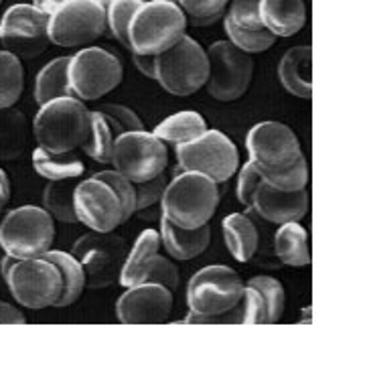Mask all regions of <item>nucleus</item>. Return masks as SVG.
<instances>
[{
	"label": "nucleus",
	"mask_w": 365,
	"mask_h": 365,
	"mask_svg": "<svg viewBox=\"0 0 365 365\" xmlns=\"http://www.w3.org/2000/svg\"><path fill=\"white\" fill-rule=\"evenodd\" d=\"M220 205V185L193 170H181L167 182L160 197L163 217L170 223L193 230L211 222Z\"/></svg>",
	"instance_id": "nucleus-1"
},
{
	"label": "nucleus",
	"mask_w": 365,
	"mask_h": 365,
	"mask_svg": "<svg viewBox=\"0 0 365 365\" xmlns=\"http://www.w3.org/2000/svg\"><path fill=\"white\" fill-rule=\"evenodd\" d=\"M4 282L19 304L26 309H47L57 307L63 292V280L57 264L45 256L37 258H13L0 260Z\"/></svg>",
	"instance_id": "nucleus-2"
},
{
	"label": "nucleus",
	"mask_w": 365,
	"mask_h": 365,
	"mask_svg": "<svg viewBox=\"0 0 365 365\" xmlns=\"http://www.w3.org/2000/svg\"><path fill=\"white\" fill-rule=\"evenodd\" d=\"M187 31V16L173 0H144L128 25V49L158 55L173 47Z\"/></svg>",
	"instance_id": "nucleus-3"
},
{
	"label": "nucleus",
	"mask_w": 365,
	"mask_h": 365,
	"mask_svg": "<svg viewBox=\"0 0 365 365\" xmlns=\"http://www.w3.org/2000/svg\"><path fill=\"white\" fill-rule=\"evenodd\" d=\"M90 110L78 98H59L41 106L33 120V134L49 153H73L86 143Z\"/></svg>",
	"instance_id": "nucleus-4"
},
{
	"label": "nucleus",
	"mask_w": 365,
	"mask_h": 365,
	"mask_svg": "<svg viewBox=\"0 0 365 365\" xmlns=\"http://www.w3.org/2000/svg\"><path fill=\"white\" fill-rule=\"evenodd\" d=\"M55 242V220L39 205L9 211L0 222V248L13 258H37Z\"/></svg>",
	"instance_id": "nucleus-5"
},
{
	"label": "nucleus",
	"mask_w": 365,
	"mask_h": 365,
	"mask_svg": "<svg viewBox=\"0 0 365 365\" xmlns=\"http://www.w3.org/2000/svg\"><path fill=\"white\" fill-rule=\"evenodd\" d=\"M207 76V51L187 33L167 51L157 55V81L173 96H193L205 86Z\"/></svg>",
	"instance_id": "nucleus-6"
},
{
	"label": "nucleus",
	"mask_w": 365,
	"mask_h": 365,
	"mask_svg": "<svg viewBox=\"0 0 365 365\" xmlns=\"http://www.w3.org/2000/svg\"><path fill=\"white\" fill-rule=\"evenodd\" d=\"M67 78L73 96L81 102H91L116 90L124 79V66L108 49L86 47L69 59Z\"/></svg>",
	"instance_id": "nucleus-7"
},
{
	"label": "nucleus",
	"mask_w": 365,
	"mask_h": 365,
	"mask_svg": "<svg viewBox=\"0 0 365 365\" xmlns=\"http://www.w3.org/2000/svg\"><path fill=\"white\" fill-rule=\"evenodd\" d=\"M244 282L230 266H205L197 270L187 287L189 311L199 317L227 313L242 302Z\"/></svg>",
	"instance_id": "nucleus-8"
},
{
	"label": "nucleus",
	"mask_w": 365,
	"mask_h": 365,
	"mask_svg": "<svg viewBox=\"0 0 365 365\" xmlns=\"http://www.w3.org/2000/svg\"><path fill=\"white\" fill-rule=\"evenodd\" d=\"M179 169L193 170L211 181H230L240 169V150L223 132L205 130L199 138L177 146Z\"/></svg>",
	"instance_id": "nucleus-9"
},
{
	"label": "nucleus",
	"mask_w": 365,
	"mask_h": 365,
	"mask_svg": "<svg viewBox=\"0 0 365 365\" xmlns=\"http://www.w3.org/2000/svg\"><path fill=\"white\" fill-rule=\"evenodd\" d=\"M112 165L128 181H148L165 173L169 165V148L153 132H124L114 138Z\"/></svg>",
	"instance_id": "nucleus-10"
},
{
	"label": "nucleus",
	"mask_w": 365,
	"mask_h": 365,
	"mask_svg": "<svg viewBox=\"0 0 365 365\" xmlns=\"http://www.w3.org/2000/svg\"><path fill=\"white\" fill-rule=\"evenodd\" d=\"M207 93L220 102L240 100L254 78L252 55L237 49L232 41H215L207 49Z\"/></svg>",
	"instance_id": "nucleus-11"
},
{
	"label": "nucleus",
	"mask_w": 365,
	"mask_h": 365,
	"mask_svg": "<svg viewBox=\"0 0 365 365\" xmlns=\"http://www.w3.org/2000/svg\"><path fill=\"white\" fill-rule=\"evenodd\" d=\"M106 11L98 0H67L49 14V41L57 47L91 45L106 33Z\"/></svg>",
	"instance_id": "nucleus-12"
},
{
	"label": "nucleus",
	"mask_w": 365,
	"mask_h": 365,
	"mask_svg": "<svg viewBox=\"0 0 365 365\" xmlns=\"http://www.w3.org/2000/svg\"><path fill=\"white\" fill-rule=\"evenodd\" d=\"M73 205L78 222L90 227L91 232L110 234L118 225L130 220L120 193L98 175L76 185Z\"/></svg>",
	"instance_id": "nucleus-13"
},
{
	"label": "nucleus",
	"mask_w": 365,
	"mask_h": 365,
	"mask_svg": "<svg viewBox=\"0 0 365 365\" xmlns=\"http://www.w3.org/2000/svg\"><path fill=\"white\" fill-rule=\"evenodd\" d=\"M246 148L258 173L284 170L302 157L297 134L282 122H260L252 126L246 136Z\"/></svg>",
	"instance_id": "nucleus-14"
},
{
	"label": "nucleus",
	"mask_w": 365,
	"mask_h": 365,
	"mask_svg": "<svg viewBox=\"0 0 365 365\" xmlns=\"http://www.w3.org/2000/svg\"><path fill=\"white\" fill-rule=\"evenodd\" d=\"M49 14L33 4H14L0 19V43L16 57L33 59L49 47Z\"/></svg>",
	"instance_id": "nucleus-15"
},
{
	"label": "nucleus",
	"mask_w": 365,
	"mask_h": 365,
	"mask_svg": "<svg viewBox=\"0 0 365 365\" xmlns=\"http://www.w3.org/2000/svg\"><path fill=\"white\" fill-rule=\"evenodd\" d=\"M124 248V237L108 235L104 232H93L79 237L78 244L73 246V256L86 272V284L90 282L91 288H102L118 280L122 260L126 258Z\"/></svg>",
	"instance_id": "nucleus-16"
},
{
	"label": "nucleus",
	"mask_w": 365,
	"mask_h": 365,
	"mask_svg": "<svg viewBox=\"0 0 365 365\" xmlns=\"http://www.w3.org/2000/svg\"><path fill=\"white\" fill-rule=\"evenodd\" d=\"M173 311V290L163 284H136L118 299L116 317L124 325L165 323Z\"/></svg>",
	"instance_id": "nucleus-17"
},
{
	"label": "nucleus",
	"mask_w": 365,
	"mask_h": 365,
	"mask_svg": "<svg viewBox=\"0 0 365 365\" xmlns=\"http://www.w3.org/2000/svg\"><path fill=\"white\" fill-rule=\"evenodd\" d=\"M309 205H311V197L307 189L280 191L270 187L268 182L260 181L250 209H254L268 223L282 225L288 222H300L309 213Z\"/></svg>",
	"instance_id": "nucleus-18"
},
{
	"label": "nucleus",
	"mask_w": 365,
	"mask_h": 365,
	"mask_svg": "<svg viewBox=\"0 0 365 365\" xmlns=\"http://www.w3.org/2000/svg\"><path fill=\"white\" fill-rule=\"evenodd\" d=\"M313 49L309 45H299L288 49L278 63V79L282 88L302 100H311L313 96Z\"/></svg>",
	"instance_id": "nucleus-19"
},
{
	"label": "nucleus",
	"mask_w": 365,
	"mask_h": 365,
	"mask_svg": "<svg viewBox=\"0 0 365 365\" xmlns=\"http://www.w3.org/2000/svg\"><path fill=\"white\" fill-rule=\"evenodd\" d=\"M209 242H211L209 223L193 230H185L160 217V246H165L170 258L193 260L209 248Z\"/></svg>",
	"instance_id": "nucleus-20"
},
{
	"label": "nucleus",
	"mask_w": 365,
	"mask_h": 365,
	"mask_svg": "<svg viewBox=\"0 0 365 365\" xmlns=\"http://www.w3.org/2000/svg\"><path fill=\"white\" fill-rule=\"evenodd\" d=\"M260 21L276 37H292L307 23L304 0H260Z\"/></svg>",
	"instance_id": "nucleus-21"
},
{
	"label": "nucleus",
	"mask_w": 365,
	"mask_h": 365,
	"mask_svg": "<svg viewBox=\"0 0 365 365\" xmlns=\"http://www.w3.org/2000/svg\"><path fill=\"white\" fill-rule=\"evenodd\" d=\"M223 237L230 254L237 262H250L260 246L256 223L246 213H232L223 220Z\"/></svg>",
	"instance_id": "nucleus-22"
},
{
	"label": "nucleus",
	"mask_w": 365,
	"mask_h": 365,
	"mask_svg": "<svg viewBox=\"0 0 365 365\" xmlns=\"http://www.w3.org/2000/svg\"><path fill=\"white\" fill-rule=\"evenodd\" d=\"M274 252L278 260L287 266H309L311 256V242L307 230L299 222L282 223L274 235Z\"/></svg>",
	"instance_id": "nucleus-23"
},
{
	"label": "nucleus",
	"mask_w": 365,
	"mask_h": 365,
	"mask_svg": "<svg viewBox=\"0 0 365 365\" xmlns=\"http://www.w3.org/2000/svg\"><path fill=\"white\" fill-rule=\"evenodd\" d=\"M158 250H160V234L155 230H144L134 242L128 256L124 258V264L118 274V282L126 288L140 284L146 264L153 260L155 254H158Z\"/></svg>",
	"instance_id": "nucleus-24"
},
{
	"label": "nucleus",
	"mask_w": 365,
	"mask_h": 365,
	"mask_svg": "<svg viewBox=\"0 0 365 365\" xmlns=\"http://www.w3.org/2000/svg\"><path fill=\"white\" fill-rule=\"evenodd\" d=\"M71 57H57L51 59L41 69L35 79V102L39 106L59 100V98H76L69 86L67 67Z\"/></svg>",
	"instance_id": "nucleus-25"
},
{
	"label": "nucleus",
	"mask_w": 365,
	"mask_h": 365,
	"mask_svg": "<svg viewBox=\"0 0 365 365\" xmlns=\"http://www.w3.org/2000/svg\"><path fill=\"white\" fill-rule=\"evenodd\" d=\"M205 130H207L205 118L201 116L199 112L187 110V112H179V114H173L167 120H163L153 134L157 138H160L163 143H170L175 144V146H179V144L195 140Z\"/></svg>",
	"instance_id": "nucleus-26"
},
{
	"label": "nucleus",
	"mask_w": 365,
	"mask_h": 365,
	"mask_svg": "<svg viewBox=\"0 0 365 365\" xmlns=\"http://www.w3.org/2000/svg\"><path fill=\"white\" fill-rule=\"evenodd\" d=\"M33 167L47 181L79 179L83 175V163L73 153H49L37 146L33 150Z\"/></svg>",
	"instance_id": "nucleus-27"
},
{
	"label": "nucleus",
	"mask_w": 365,
	"mask_h": 365,
	"mask_svg": "<svg viewBox=\"0 0 365 365\" xmlns=\"http://www.w3.org/2000/svg\"><path fill=\"white\" fill-rule=\"evenodd\" d=\"M29 128L25 114L11 108H0V160L19 158L26 148Z\"/></svg>",
	"instance_id": "nucleus-28"
},
{
	"label": "nucleus",
	"mask_w": 365,
	"mask_h": 365,
	"mask_svg": "<svg viewBox=\"0 0 365 365\" xmlns=\"http://www.w3.org/2000/svg\"><path fill=\"white\" fill-rule=\"evenodd\" d=\"M43 256L55 262L59 272H61L63 292H61V299L57 300V307L73 304L81 297L83 288H86V272H83L79 260L73 254H67V252H61V250H47Z\"/></svg>",
	"instance_id": "nucleus-29"
},
{
	"label": "nucleus",
	"mask_w": 365,
	"mask_h": 365,
	"mask_svg": "<svg viewBox=\"0 0 365 365\" xmlns=\"http://www.w3.org/2000/svg\"><path fill=\"white\" fill-rule=\"evenodd\" d=\"M76 179H63V181H49L43 193V207L49 211L53 220L61 223H76Z\"/></svg>",
	"instance_id": "nucleus-30"
},
{
	"label": "nucleus",
	"mask_w": 365,
	"mask_h": 365,
	"mask_svg": "<svg viewBox=\"0 0 365 365\" xmlns=\"http://www.w3.org/2000/svg\"><path fill=\"white\" fill-rule=\"evenodd\" d=\"M114 132L110 128V124L106 122L100 110H91L90 112V130L86 136V143L81 144L83 153L96 163H112V150H114Z\"/></svg>",
	"instance_id": "nucleus-31"
},
{
	"label": "nucleus",
	"mask_w": 365,
	"mask_h": 365,
	"mask_svg": "<svg viewBox=\"0 0 365 365\" xmlns=\"http://www.w3.org/2000/svg\"><path fill=\"white\" fill-rule=\"evenodd\" d=\"M25 88V69L21 57L0 51V108H13Z\"/></svg>",
	"instance_id": "nucleus-32"
},
{
	"label": "nucleus",
	"mask_w": 365,
	"mask_h": 365,
	"mask_svg": "<svg viewBox=\"0 0 365 365\" xmlns=\"http://www.w3.org/2000/svg\"><path fill=\"white\" fill-rule=\"evenodd\" d=\"M223 29H225L227 37H230V41L234 43L235 47L250 53V55L268 51L270 47L276 45V39H278L276 35H272L264 26L262 29H246V26L235 25L234 21L230 16H225V14H223Z\"/></svg>",
	"instance_id": "nucleus-33"
},
{
	"label": "nucleus",
	"mask_w": 365,
	"mask_h": 365,
	"mask_svg": "<svg viewBox=\"0 0 365 365\" xmlns=\"http://www.w3.org/2000/svg\"><path fill=\"white\" fill-rule=\"evenodd\" d=\"M106 11V26L128 49V25L144 0H98Z\"/></svg>",
	"instance_id": "nucleus-34"
},
{
	"label": "nucleus",
	"mask_w": 365,
	"mask_h": 365,
	"mask_svg": "<svg viewBox=\"0 0 365 365\" xmlns=\"http://www.w3.org/2000/svg\"><path fill=\"white\" fill-rule=\"evenodd\" d=\"M173 2L185 13L187 23L193 25H211L220 21L230 4V0H173Z\"/></svg>",
	"instance_id": "nucleus-35"
},
{
	"label": "nucleus",
	"mask_w": 365,
	"mask_h": 365,
	"mask_svg": "<svg viewBox=\"0 0 365 365\" xmlns=\"http://www.w3.org/2000/svg\"><path fill=\"white\" fill-rule=\"evenodd\" d=\"M262 181L268 182L274 189H280V191H300V189H307V182H309V165H307V158L304 155L284 170H278V173H260Z\"/></svg>",
	"instance_id": "nucleus-36"
},
{
	"label": "nucleus",
	"mask_w": 365,
	"mask_h": 365,
	"mask_svg": "<svg viewBox=\"0 0 365 365\" xmlns=\"http://www.w3.org/2000/svg\"><path fill=\"white\" fill-rule=\"evenodd\" d=\"M248 282L258 288L264 297L266 311H268V323H276L284 313V304H287V294H284L282 284L272 276H254Z\"/></svg>",
	"instance_id": "nucleus-37"
},
{
	"label": "nucleus",
	"mask_w": 365,
	"mask_h": 365,
	"mask_svg": "<svg viewBox=\"0 0 365 365\" xmlns=\"http://www.w3.org/2000/svg\"><path fill=\"white\" fill-rule=\"evenodd\" d=\"M148 282L150 284H163L169 290H175L179 287V270L169 258L155 254L153 260L146 264L143 278H140V284H148Z\"/></svg>",
	"instance_id": "nucleus-38"
},
{
	"label": "nucleus",
	"mask_w": 365,
	"mask_h": 365,
	"mask_svg": "<svg viewBox=\"0 0 365 365\" xmlns=\"http://www.w3.org/2000/svg\"><path fill=\"white\" fill-rule=\"evenodd\" d=\"M102 116L106 118V122L110 124V128L114 132V136H120L124 132H136L144 130L143 120L138 118V114L130 110L128 106L122 104H106L100 108Z\"/></svg>",
	"instance_id": "nucleus-39"
},
{
	"label": "nucleus",
	"mask_w": 365,
	"mask_h": 365,
	"mask_svg": "<svg viewBox=\"0 0 365 365\" xmlns=\"http://www.w3.org/2000/svg\"><path fill=\"white\" fill-rule=\"evenodd\" d=\"M242 309H244V325H266L268 323V311H266L264 297L260 290L250 282L244 284Z\"/></svg>",
	"instance_id": "nucleus-40"
},
{
	"label": "nucleus",
	"mask_w": 365,
	"mask_h": 365,
	"mask_svg": "<svg viewBox=\"0 0 365 365\" xmlns=\"http://www.w3.org/2000/svg\"><path fill=\"white\" fill-rule=\"evenodd\" d=\"M167 182L169 181H167L165 173H160V175L148 179V181L132 182L134 185V193H136V211H143V209L153 207L155 203H158L163 193H165Z\"/></svg>",
	"instance_id": "nucleus-41"
},
{
	"label": "nucleus",
	"mask_w": 365,
	"mask_h": 365,
	"mask_svg": "<svg viewBox=\"0 0 365 365\" xmlns=\"http://www.w3.org/2000/svg\"><path fill=\"white\" fill-rule=\"evenodd\" d=\"M230 11L225 16H230L235 25L246 26V29H262L260 13V0H230Z\"/></svg>",
	"instance_id": "nucleus-42"
},
{
	"label": "nucleus",
	"mask_w": 365,
	"mask_h": 365,
	"mask_svg": "<svg viewBox=\"0 0 365 365\" xmlns=\"http://www.w3.org/2000/svg\"><path fill=\"white\" fill-rule=\"evenodd\" d=\"M262 177L258 169L254 167V163L248 160L240 173H237V187H235V193H237V201L246 207H252V199H254V193L260 185Z\"/></svg>",
	"instance_id": "nucleus-43"
},
{
	"label": "nucleus",
	"mask_w": 365,
	"mask_h": 365,
	"mask_svg": "<svg viewBox=\"0 0 365 365\" xmlns=\"http://www.w3.org/2000/svg\"><path fill=\"white\" fill-rule=\"evenodd\" d=\"M26 317L16 307L0 300V325H25Z\"/></svg>",
	"instance_id": "nucleus-44"
},
{
	"label": "nucleus",
	"mask_w": 365,
	"mask_h": 365,
	"mask_svg": "<svg viewBox=\"0 0 365 365\" xmlns=\"http://www.w3.org/2000/svg\"><path fill=\"white\" fill-rule=\"evenodd\" d=\"M134 66L138 67V71L144 73L148 79H157V55H140V53H132Z\"/></svg>",
	"instance_id": "nucleus-45"
},
{
	"label": "nucleus",
	"mask_w": 365,
	"mask_h": 365,
	"mask_svg": "<svg viewBox=\"0 0 365 365\" xmlns=\"http://www.w3.org/2000/svg\"><path fill=\"white\" fill-rule=\"evenodd\" d=\"M67 0H33V6L39 9L41 13L53 14L61 4H66Z\"/></svg>",
	"instance_id": "nucleus-46"
},
{
	"label": "nucleus",
	"mask_w": 365,
	"mask_h": 365,
	"mask_svg": "<svg viewBox=\"0 0 365 365\" xmlns=\"http://www.w3.org/2000/svg\"><path fill=\"white\" fill-rule=\"evenodd\" d=\"M9 199H11V195H6V193H4V191L0 189V215H2V211H4V207H6Z\"/></svg>",
	"instance_id": "nucleus-47"
},
{
	"label": "nucleus",
	"mask_w": 365,
	"mask_h": 365,
	"mask_svg": "<svg viewBox=\"0 0 365 365\" xmlns=\"http://www.w3.org/2000/svg\"><path fill=\"white\" fill-rule=\"evenodd\" d=\"M0 4H2V0H0Z\"/></svg>",
	"instance_id": "nucleus-48"
}]
</instances>
